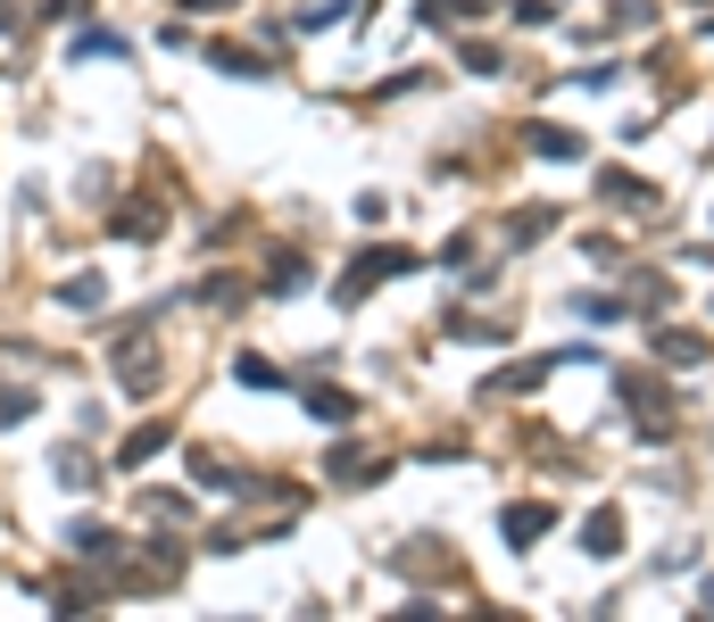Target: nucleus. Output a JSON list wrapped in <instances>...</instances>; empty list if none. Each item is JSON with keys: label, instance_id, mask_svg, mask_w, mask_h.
Wrapping results in <instances>:
<instances>
[]
</instances>
